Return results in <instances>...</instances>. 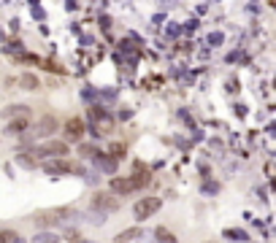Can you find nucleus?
I'll return each instance as SVG.
<instances>
[{
	"label": "nucleus",
	"instance_id": "obj_4",
	"mask_svg": "<svg viewBox=\"0 0 276 243\" xmlns=\"http://www.w3.org/2000/svg\"><path fill=\"white\" fill-rule=\"evenodd\" d=\"M44 170L52 176H62V173H70V170H78L76 165H70L65 157H60V160H52V162H44Z\"/></svg>",
	"mask_w": 276,
	"mask_h": 243
},
{
	"label": "nucleus",
	"instance_id": "obj_9",
	"mask_svg": "<svg viewBox=\"0 0 276 243\" xmlns=\"http://www.w3.org/2000/svg\"><path fill=\"white\" fill-rule=\"evenodd\" d=\"M138 235H141L138 227H128V230H122L120 235H116V240H120V243H128V240H133V238H138Z\"/></svg>",
	"mask_w": 276,
	"mask_h": 243
},
{
	"label": "nucleus",
	"instance_id": "obj_7",
	"mask_svg": "<svg viewBox=\"0 0 276 243\" xmlns=\"http://www.w3.org/2000/svg\"><path fill=\"white\" fill-rule=\"evenodd\" d=\"M30 127V122L25 119V116H22V119H14V122H9V127H6V132H9V135H19V132H25Z\"/></svg>",
	"mask_w": 276,
	"mask_h": 243
},
{
	"label": "nucleus",
	"instance_id": "obj_11",
	"mask_svg": "<svg viewBox=\"0 0 276 243\" xmlns=\"http://www.w3.org/2000/svg\"><path fill=\"white\" fill-rule=\"evenodd\" d=\"M154 235H157V243H176L173 232H171V230H165V227H160V230H157Z\"/></svg>",
	"mask_w": 276,
	"mask_h": 243
},
{
	"label": "nucleus",
	"instance_id": "obj_15",
	"mask_svg": "<svg viewBox=\"0 0 276 243\" xmlns=\"http://www.w3.org/2000/svg\"><path fill=\"white\" fill-rule=\"evenodd\" d=\"M78 152H82L84 157H92V154H95V149H92V146H82V149H78Z\"/></svg>",
	"mask_w": 276,
	"mask_h": 243
},
{
	"label": "nucleus",
	"instance_id": "obj_2",
	"mask_svg": "<svg viewBox=\"0 0 276 243\" xmlns=\"http://www.w3.org/2000/svg\"><path fill=\"white\" fill-rule=\"evenodd\" d=\"M116 208H120V200H116L114 195L98 192L95 198H92V211H98V214H114Z\"/></svg>",
	"mask_w": 276,
	"mask_h": 243
},
{
	"label": "nucleus",
	"instance_id": "obj_16",
	"mask_svg": "<svg viewBox=\"0 0 276 243\" xmlns=\"http://www.w3.org/2000/svg\"><path fill=\"white\" fill-rule=\"evenodd\" d=\"M116 243H120V240H116Z\"/></svg>",
	"mask_w": 276,
	"mask_h": 243
},
{
	"label": "nucleus",
	"instance_id": "obj_14",
	"mask_svg": "<svg viewBox=\"0 0 276 243\" xmlns=\"http://www.w3.org/2000/svg\"><path fill=\"white\" fill-rule=\"evenodd\" d=\"M35 243H60V238H54V235H41V238H35Z\"/></svg>",
	"mask_w": 276,
	"mask_h": 243
},
{
	"label": "nucleus",
	"instance_id": "obj_12",
	"mask_svg": "<svg viewBox=\"0 0 276 243\" xmlns=\"http://www.w3.org/2000/svg\"><path fill=\"white\" fill-rule=\"evenodd\" d=\"M0 243H19V235L11 232V230H3L0 232Z\"/></svg>",
	"mask_w": 276,
	"mask_h": 243
},
{
	"label": "nucleus",
	"instance_id": "obj_3",
	"mask_svg": "<svg viewBox=\"0 0 276 243\" xmlns=\"http://www.w3.org/2000/svg\"><path fill=\"white\" fill-rule=\"evenodd\" d=\"M68 143L65 140H49L46 146L35 149V157H68Z\"/></svg>",
	"mask_w": 276,
	"mask_h": 243
},
{
	"label": "nucleus",
	"instance_id": "obj_1",
	"mask_svg": "<svg viewBox=\"0 0 276 243\" xmlns=\"http://www.w3.org/2000/svg\"><path fill=\"white\" fill-rule=\"evenodd\" d=\"M160 206H163L160 198H144V200H138L136 206H133V214H136L138 222H144V219H149L152 214H157Z\"/></svg>",
	"mask_w": 276,
	"mask_h": 243
},
{
	"label": "nucleus",
	"instance_id": "obj_8",
	"mask_svg": "<svg viewBox=\"0 0 276 243\" xmlns=\"http://www.w3.org/2000/svg\"><path fill=\"white\" fill-rule=\"evenodd\" d=\"M19 84H22V89H38V87H41L38 76H33V73H25V76L19 78Z\"/></svg>",
	"mask_w": 276,
	"mask_h": 243
},
{
	"label": "nucleus",
	"instance_id": "obj_13",
	"mask_svg": "<svg viewBox=\"0 0 276 243\" xmlns=\"http://www.w3.org/2000/svg\"><path fill=\"white\" fill-rule=\"evenodd\" d=\"M17 162H19V165H25V168H35V165H38V162H35V160H30L27 154H22V157H17Z\"/></svg>",
	"mask_w": 276,
	"mask_h": 243
},
{
	"label": "nucleus",
	"instance_id": "obj_5",
	"mask_svg": "<svg viewBox=\"0 0 276 243\" xmlns=\"http://www.w3.org/2000/svg\"><path fill=\"white\" fill-rule=\"evenodd\" d=\"M108 186H111L114 195H130V192L138 189L133 178H111V184H108Z\"/></svg>",
	"mask_w": 276,
	"mask_h": 243
},
{
	"label": "nucleus",
	"instance_id": "obj_10",
	"mask_svg": "<svg viewBox=\"0 0 276 243\" xmlns=\"http://www.w3.org/2000/svg\"><path fill=\"white\" fill-rule=\"evenodd\" d=\"M54 127H57V122L54 119H44L41 124H38V135H52Z\"/></svg>",
	"mask_w": 276,
	"mask_h": 243
},
{
	"label": "nucleus",
	"instance_id": "obj_6",
	"mask_svg": "<svg viewBox=\"0 0 276 243\" xmlns=\"http://www.w3.org/2000/svg\"><path fill=\"white\" fill-rule=\"evenodd\" d=\"M65 135L73 138V140H82V135H84L82 119H68V122H65Z\"/></svg>",
	"mask_w": 276,
	"mask_h": 243
}]
</instances>
